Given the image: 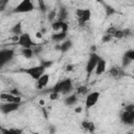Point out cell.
<instances>
[{"mask_svg": "<svg viewBox=\"0 0 134 134\" xmlns=\"http://www.w3.org/2000/svg\"><path fill=\"white\" fill-rule=\"evenodd\" d=\"M121 120L127 125L134 124V105L126 106L124 112L121 113Z\"/></svg>", "mask_w": 134, "mask_h": 134, "instance_id": "2", "label": "cell"}, {"mask_svg": "<svg viewBox=\"0 0 134 134\" xmlns=\"http://www.w3.org/2000/svg\"><path fill=\"white\" fill-rule=\"evenodd\" d=\"M20 107V104L19 103H13V102H7V103H4V104H1V112L3 114H7V113H10V112H14L16 110H18Z\"/></svg>", "mask_w": 134, "mask_h": 134, "instance_id": "8", "label": "cell"}, {"mask_svg": "<svg viewBox=\"0 0 134 134\" xmlns=\"http://www.w3.org/2000/svg\"><path fill=\"white\" fill-rule=\"evenodd\" d=\"M76 102H77V97H76L75 94H71V95L67 96V98L65 99V104L68 105V106H72V105H74Z\"/></svg>", "mask_w": 134, "mask_h": 134, "instance_id": "18", "label": "cell"}, {"mask_svg": "<svg viewBox=\"0 0 134 134\" xmlns=\"http://www.w3.org/2000/svg\"><path fill=\"white\" fill-rule=\"evenodd\" d=\"M34 9L31 0H22L14 9V13H29Z\"/></svg>", "mask_w": 134, "mask_h": 134, "instance_id": "5", "label": "cell"}, {"mask_svg": "<svg viewBox=\"0 0 134 134\" xmlns=\"http://www.w3.org/2000/svg\"><path fill=\"white\" fill-rule=\"evenodd\" d=\"M51 27H52V29L54 31H66L67 32V29H68L67 23L65 21H60V20L54 22V23H52Z\"/></svg>", "mask_w": 134, "mask_h": 134, "instance_id": "11", "label": "cell"}, {"mask_svg": "<svg viewBox=\"0 0 134 134\" xmlns=\"http://www.w3.org/2000/svg\"><path fill=\"white\" fill-rule=\"evenodd\" d=\"M1 98L2 99H5V100H7V102H13V103H21V97L19 96V95H14V94H12V93H9V94H4V93H2L1 94Z\"/></svg>", "mask_w": 134, "mask_h": 134, "instance_id": "13", "label": "cell"}, {"mask_svg": "<svg viewBox=\"0 0 134 134\" xmlns=\"http://www.w3.org/2000/svg\"><path fill=\"white\" fill-rule=\"evenodd\" d=\"M99 95H100L99 92H92V93H90V94L87 96L86 102H85L86 108H87V109L92 108V107L97 103V100H98V98H99Z\"/></svg>", "mask_w": 134, "mask_h": 134, "instance_id": "10", "label": "cell"}, {"mask_svg": "<svg viewBox=\"0 0 134 134\" xmlns=\"http://www.w3.org/2000/svg\"><path fill=\"white\" fill-rule=\"evenodd\" d=\"M111 38H112V36H111V35L106 34V35L103 37V42H109V41L111 40Z\"/></svg>", "mask_w": 134, "mask_h": 134, "instance_id": "27", "label": "cell"}, {"mask_svg": "<svg viewBox=\"0 0 134 134\" xmlns=\"http://www.w3.org/2000/svg\"><path fill=\"white\" fill-rule=\"evenodd\" d=\"M42 36H43V34H42V32H40V31L36 34V37H37V38H39V39H41V38H42Z\"/></svg>", "mask_w": 134, "mask_h": 134, "instance_id": "34", "label": "cell"}, {"mask_svg": "<svg viewBox=\"0 0 134 134\" xmlns=\"http://www.w3.org/2000/svg\"><path fill=\"white\" fill-rule=\"evenodd\" d=\"M124 31V36L125 37H128V36H130V29H125V30H122Z\"/></svg>", "mask_w": 134, "mask_h": 134, "instance_id": "31", "label": "cell"}, {"mask_svg": "<svg viewBox=\"0 0 134 134\" xmlns=\"http://www.w3.org/2000/svg\"><path fill=\"white\" fill-rule=\"evenodd\" d=\"M99 59H100V57H99V55H97L96 53H91V54H90L89 60H88L87 65H86V71H87L88 75H90V74L92 73V71H93V70H95L96 65H97V63H98Z\"/></svg>", "mask_w": 134, "mask_h": 134, "instance_id": "6", "label": "cell"}, {"mask_svg": "<svg viewBox=\"0 0 134 134\" xmlns=\"http://www.w3.org/2000/svg\"><path fill=\"white\" fill-rule=\"evenodd\" d=\"M113 37H114V38H117V39H121V38H124V37H125V36H124V31H122V30H118V29H116V31L114 32Z\"/></svg>", "mask_w": 134, "mask_h": 134, "instance_id": "26", "label": "cell"}, {"mask_svg": "<svg viewBox=\"0 0 134 134\" xmlns=\"http://www.w3.org/2000/svg\"><path fill=\"white\" fill-rule=\"evenodd\" d=\"M53 16H54V12H51V13L48 15V19H49V20H51V19L53 18Z\"/></svg>", "mask_w": 134, "mask_h": 134, "instance_id": "33", "label": "cell"}, {"mask_svg": "<svg viewBox=\"0 0 134 134\" xmlns=\"http://www.w3.org/2000/svg\"><path fill=\"white\" fill-rule=\"evenodd\" d=\"M109 74H110V76H112L114 79H119L124 75V71L119 67H112L109 70Z\"/></svg>", "mask_w": 134, "mask_h": 134, "instance_id": "15", "label": "cell"}, {"mask_svg": "<svg viewBox=\"0 0 134 134\" xmlns=\"http://www.w3.org/2000/svg\"><path fill=\"white\" fill-rule=\"evenodd\" d=\"M14 57V50L12 49H3L0 51V65L3 66L7 62H9Z\"/></svg>", "mask_w": 134, "mask_h": 134, "instance_id": "9", "label": "cell"}, {"mask_svg": "<svg viewBox=\"0 0 134 134\" xmlns=\"http://www.w3.org/2000/svg\"><path fill=\"white\" fill-rule=\"evenodd\" d=\"M71 46H72V42H71L70 40H67V41L63 42L61 45L55 46V48H57V49H60V50L63 51V52H65V51H67V50H69Z\"/></svg>", "mask_w": 134, "mask_h": 134, "instance_id": "17", "label": "cell"}, {"mask_svg": "<svg viewBox=\"0 0 134 134\" xmlns=\"http://www.w3.org/2000/svg\"><path fill=\"white\" fill-rule=\"evenodd\" d=\"M12 32L14 35H17V36H21L22 35V25H21V23H17L16 25H14L13 28H12Z\"/></svg>", "mask_w": 134, "mask_h": 134, "instance_id": "19", "label": "cell"}, {"mask_svg": "<svg viewBox=\"0 0 134 134\" xmlns=\"http://www.w3.org/2000/svg\"><path fill=\"white\" fill-rule=\"evenodd\" d=\"M48 81H49V74L44 73L40 79L37 80V88H38V89L44 88V87L48 84Z\"/></svg>", "mask_w": 134, "mask_h": 134, "instance_id": "12", "label": "cell"}, {"mask_svg": "<svg viewBox=\"0 0 134 134\" xmlns=\"http://www.w3.org/2000/svg\"><path fill=\"white\" fill-rule=\"evenodd\" d=\"M82 126H83L84 129L88 130L89 132H93L94 129H95L94 124H93V122H90V121H83V122H82Z\"/></svg>", "mask_w": 134, "mask_h": 134, "instance_id": "20", "label": "cell"}, {"mask_svg": "<svg viewBox=\"0 0 134 134\" xmlns=\"http://www.w3.org/2000/svg\"><path fill=\"white\" fill-rule=\"evenodd\" d=\"M125 55H127L131 61H134V49H130V50L126 51Z\"/></svg>", "mask_w": 134, "mask_h": 134, "instance_id": "25", "label": "cell"}, {"mask_svg": "<svg viewBox=\"0 0 134 134\" xmlns=\"http://www.w3.org/2000/svg\"><path fill=\"white\" fill-rule=\"evenodd\" d=\"M39 1V6H40V8L42 9V10H45L46 9V5H45V3H44V0H38Z\"/></svg>", "mask_w": 134, "mask_h": 134, "instance_id": "28", "label": "cell"}, {"mask_svg": "<svg viewBox=\"0 0 134 134\" xmlns=\"http://www.w3.org/2000/svg\"><path fill=\"white\" fill-rule=\"evenodd\" d=\"M18 44L20 46H22L23 48H31L32 46H35L36 44L32 42L29 34H22L19 38V41H18Z\"/></svg>", "mask_w": 134, "mask_h": 134, "instance_id": "7", "label": "cell"}, {"mask_svg": "<svg viewBox=\"0 0 134 134\" xmlns=\"http://www.w3.org/2000/svg\"><path fill=\"white\" fill-rule=\"evenodd\" d=\"M106 67H107V65H106V61L104 60V59H99V61H98V63H97V65H96V68H95V73L97 74V75H100L102 73H104L105 71H106Z\"/></svg>", "mask_w": 134, "mask_h": 134, "instance_id": "14", "label": "cell"}, {"mask_svg": "<svg viewBox=\"0 0 134 134\" xmlns=\"http://www.w3.org/2000/svg\"><path fill=\"white\" fill-rule=\"evenodd\" d=\"M72 90V82L70 79H66V80H63L59 83H57L53 88H52V91L53 92H58V93H68Z\"/></svg>", "mask_w": 134, "mask_h": 134, "instance_id": "1", "label": "cell"}, {"mask_svg": "<svg viewBox=\"0 0 134 134\" xmlns=\"http://www.w3.org/2000/svg\"><path fill=\"white\" fill-rule=\"evenodd\" d=\"M131 62H132V61H131V60H130V59H129L127 55H125V54H124V57H122V61H121L122 66H124V67H126V66H128V65H129Z\"/></svg>", "mask_w": 134, "mask_h": 134, "instance_id": "24", "label": "cell"}, {"mask_svg": "<svg viewBox=\"0 0 134 134\" xmlns=\"http://www.w3.org/2000/svg\"><path fill=\"white\" fill-rule=\"evenodd\" d=\"M22 54L23 57H25L26 59H30L35 53H34V50L31 48H23L22 49Z\"/></svg>", "mask_w": 134, "mask_h": 134, "instance_id": "21", "label": "cell"}, {"mask_svg": "<svg viewBox=\"0 0 134 134\" xmlns=\"http://www.w3.org/2000/svg\"><path fill=\"white\" fill-rule=\"evenodd\" d=\"M59 96H60V93L52 91V93L50 94V99H57V98H59Z\"/></svg>", "mask_w": 134, "mask_h": 134, "instance_id": "29", "label": "cell"}, {"mask_svg": "<svg viewBox=\"0 0 134 134\" xmlns=\"http://www.w3.org/2000/svg\"><path fill=\"white\" fill-rule=\"evenodd\" d=\"M45 67L41 64L40 66H35V67H29L27 69H23V71L25 73H27L30 77H32L34 80H38L40 79L43 74H44V71H45Z\"/></svg>", "mask_w": 134, "mask_h": 134, "instance_id": "3", "label": "cell"}, {"mask_svg": "<svg viewBox=\"0 0 134 134\" xmlns=\"http://www.w3.org/2000/svg\"><path fill=\"white\" fill-rule=\"evenodd\" d=\"M76 91H77L79 94H86L88 92V88L86 86H80Z\"/></svg>", "mask_w": 134, "mask_h": 134, "instance_id": "23", "label": "cell"}, {"mask_svg": "<svg viewBox=\"0 0 134 134\" xmlns=\"http://www.w3.org/2000/svg\"><path fill=\"white\" fill-rule=\"evenodd\" d=\"M75 112H76V113H80V112H82V108H81V107H77V108H75Z\"/></svg>", "mask_w": 134, "mask_h": 134, "instance_id": "35", "label": "cell"}, {"mask_svg": "<svg viewBox=\"0 0 134 134\" xmlns=\"http://www.w3.org/2000/svg\"><path fill=\"white\" fill-rule=\"evenodd\" d=\"M75 15H76V18H77V21L81 25L85 24L86 22H88L90 20V17H91V12L90 9H87V8H77L75 10Z\"/></svg>", "mask_w": 134, "mask_h": 134, "instance_id": "4", "label": "cell"}, {"mask_svg": "<svg viewBox=\"0 0 134 134\" xmlns=\"http://www.w3.org/2000/svg\"><path fill=\"white\" fill-rule=\"evenodd\" d=\"M67 16H68L67 10H66L64 7H62V8L60 9V12H59V15H58L59 20H60V21H65V19L67 18Z\"/></svg>", "mask_w": 134, "mask_h": 134, "instance_id": "22", "label": "cell"}, {"mask_svg": "<svg viewBox=\"0 0 134 134\" xmlns=\"http://www.w3.org/2000/svg\"><path fill=\"white\" fill-rule=\"evenodd\" d=\"M66 37H67L66 31H57V34H53L51 36V39L55 42H61V41H64Z\"/></svg>", "mask_w": 134, "mask_h": 134, "instance_id": "16", "label": "cell"}, {"mask_svg": "<svg viewBox=\"0 0 134 134\" xmlns=\"http://www.w3.org/2000/svg\"><path fill=\"white\" fill-rule=\"evenodd\" d=\"M66 70H68V71H69V70H72V66H71V65H69V66H68V68H67Z\"/></svg>", "mask_w": 134, "mask_h": 134, "instance_id": "36", "label": "cell"}, {"mask_svg": "<svg viewBox=\"0 0 134 134\" xmlns=\"http://www.w3.org/2000/svg\"><path fill=\"white\" fill-rule=\"evenodd\" d=\"M10 93H12V94H14V95H18V94H19V91H18V90H16V89H14V90H12V91H10Z\"/></svg>", "mask_w": 134, "mask_h": 134, "instance_id": "32", "label": "cell"}, {"mask_svg": "<svg viewBox=\"0 0 134 134\" xmlns=\"http://www.w3.org/2000/svg\"><path fill=\"white\" fill-rule=\"evenodd\" d=\"M42 65H43L45 68H48V67H50V66L52 65V62H51V61H47V62L43 61V62H42Z\"/></svg>", "mask_w": 134, "mask_h": 134, "instance_id": "30", "label": "cell"}]
</instances>
